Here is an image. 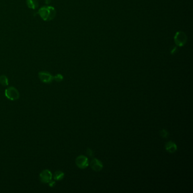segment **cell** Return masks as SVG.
<instances>
[{"instance_id":"cell-1","label":"cell","mask_w":193,"mask_h":193,"mask_svg":"<svg viewBox=\"0 0 193 193\" xmlns=\"http://www.w3.org/2000/svg\"><path fill=\"white\" fill-rule=\"evenodd\" d=\"M38 14L44 21H49L53 19L56 17V11L55 9L52 6H45L40 9Z\"/></svg>"},{"instance_id":"cell-7","label":"cell","mask_w":193,"mask_h":193,"mask_svg":"<svg viewBox=\"0 0 193 193\" xmlns=\"http://www.w3.org/2000/svg\"><path fill=\"white\" fill-rule=\"evenodd\" d=\"M90 166L92 169L95 172H99L103 168V163L96 158H93L92 159L90 163Z\"/></svg>"},{"instance_id":"cell-5","label":"cell","mask_w":193,"mask_h":193,"mask_svg":"<svg viewBox=\"0 0 193 193\" xmlns=\"http://www.w3.org/2000/svg\"><path fill=\"white\" fill-rule=\"evenodd\" d=\"M52 174L48 169L44 170L40 174V179L43 183H49L52 181Z\"/></svg>"},{"instance_id":"cell-11","label":"cell","mask_w":193,"mask_h":193,"mask_svg":"<svg viewBox=\"0 0 193 193\" xmlns=\"http://www.w3.org/2000/svg\"><path fill=\"white\" fill-rule=\"evenodd\" d=\"M0 84L4 86H8L9 81L6 76L4 75L0 76Z\"/></svg>"},{"instance_id":"cell-15","label":"cell","mask_w":193,"mask_h":193,"mask_svg":"<svg viewBox=\"0 0 193 193\" xmlns=\"http://www.w3.org/2000/svg\"><path fill=\"white\" fill-rule=\"evenodd\" d=\"M50 2V0H45V3L47 4H49Z\"/></svg>"},{"instance_id":"cell-4","label":"cell","mask_w":193,"mask_h":193,"mask_svg":"<svg viewBox=\"0 0 193 193\" xmlns=\"http://www.w3.org/2000/svg\"><path fill=\"white\" fill-rule=\"evenodd\" d=\"M75 163L80 169H85L89 166V159L83 155H80L76 158Z\"/></svg>"},{"instance_id":"cell-10","label":"cell","mask_w":193,"mask_h":193,"mask_svg":"<svg viewBox=\"0 0 193 193\" xmlns=\"http://www.w3.org/2000/svg\"><path fill=\"white\" fill-rule=\"evenodd\" d=\"M64 177V173L61 171H57L54 173L53 178L56 181H60Z\"/></svg>"},{"instance_id":"cell-6","label":"cell","mask_w":193,"mask_h":193,"mask_svg":"<svg viewBox=\"0 0 193 193\" xmlns=\"http://www.w3.org/2000/svg\"><path fill=\"white\" fill-rule=\"evenodd\" d=\"M39 78L43 83H49L54 80V77L46 72H41L39 73Z\"/></svg>"},{"instance_id":"cell-3","label":"cell","mask_w":193,"mask_h":193,"mask_svg":"<svg viewBox=\"0 0 193 193\" xmlns=\"http://www.w3.org/2000/svg\"><path fill=\"white\" fill-rule=\"evenodd\" d=\"M175 41L176 45L182 47L185 44L187 41V37L185 33L183 32H177L175 36Z\"/></svg>"},{"instance_id":"cell-14","label":"cell","mask_w":193,"mask_h":193,"mask_svg":"<svg viewBox=\"0 0 193 193\" xmlns=\"http://www.w3.org/2000/svg\"><path fill=\"white\" fill-rule=\"evenodd\" d=\"M87 154L89 156H91V157H93V151L91 150L89 148H87Z\"/></svg>"},{"instance_id":"cell-9","label":"cell","mask_w":193,"mask_h":193,"mask_svg":"<svg viewBox=\"0 0 193 193\" xmlns=\"http://www.w3.org/2000/svg\"><path fill=\"white\" fill-rule=\"evenodd\" d=\"M26 3L28 7L32 9H36L39 6L37 0H26Z\"/></svg>"},{"instance_id":"cell-8","label":"cell","mask_w":193,"mask_h":193,"mask_svg":"<svg viewBox=\"0 0 193 193\" xmlns=\"http://www.w3.org/2000/svg\"><path fill=\"white\" fill-rule=\"evenodd\" d=\"M165 148L167 151H168V152H169L171 154H173V153L175 152L177 150V146L175 142H173V141H169L165 144Z\"/></svg>"},{"instance_id":"cell-12","label":"cell","mask_w":193,"mask_h":193,"mask_svg":"<svg viewBox=\"0 0 193 193\" xmlns=\"http://www.w3.org/2000/svg\"><path fill=\"white\" fill-rule=\"evenodd\" d=\"M160 135L163 138H167L169 136V132L165 129H163L160 132Z\"/></svg>"},{"instance_id":"cell-2","label":"cell","mask_w":193,"mask_h":193,"mask_svg":"<svg viewBox=\"0 0 193 193\" xmlns=\"http://www.w3.org/2000/svg\"><path fill=\"white\" fill-rule=\"evenodd\" d=\"M5 95L8 99L14 101L19 99V93L14 87H10L5 90Z\"/></svg>"},{"instance_id":"cell-13","label":"cell","mask_w":193,"mask_h":193,"mask_svg":"<svg viewBox=\"0 0 193 193\" xmlns=\"http://www.w3.org/2000/svg\"><path fill=\"white\" fill-rule=\"evenodd\" d=\"M63 79H64L63 76L60 74H58L54 77V80H55L56 82H61L63 80Z\"/></svg>"}]
</instances>
